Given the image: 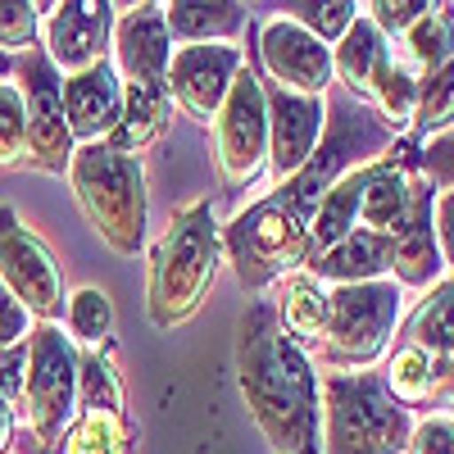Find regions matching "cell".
Returning a JSON list of instances; mask_svg holds the SVG:
<instances>
[{"label": "cell", "mask_w": 454, "mask_h": 454, "mask_svg": "<svg viewBox=\"0 0 454 454\" xmlns=\"http://www.w3.org/2000/svg\"><path fill=\"white\" fill-rule=\"evenodd\" d=\"M14 436H19V423H14V404L0 400V454L14 450Z\"/></svg>", "instance_id": "cell-39"}, {"label": "cell", "mask_w": 454, "mask_h": 454, "mask_svg": "<svg viewBox=\"0 0 454 454\" xmlns=\"http://www.w3.org/2000/svg\"><path fill=\"white\" fill-rule=\"evenodd\" d=\"M218 237H223V259L232 263L237 282L259 295L273 282L291 278L295 269H305L309 218L282 192H273V196L246 205L227 227H218Z\"/></svg>", "instance_id": "cell-6"}, {"label": "cell", "mask_w": 454, "mask_h": 454, "mask_svg": "<svg viewBox=\"0 0 454 454\" xmlns=\"http://www.w3.org/2000/svg\"><path fill=\"white\" fill-rule=\"evenodd\" d=\"M454 128V59L419 78V109H413V132L436 137Z\"/></svg>", "instance_id": "cell-28"}, {"label": "cell", "mask_w": 454, "mask_h": 454, "mask_svg": "<svg viewBox=\"0 0 454 454\" xmlns=\"http://www.w3.org/2000/svg\"><path fill=\"white\" fill-rule=\"evenodd\" d=\"M372 105H377V119L387 123L391 137L413 132V109H419V73L404 68V64L395 59V64L382 73V82H377Z\"/></svg>", "instance_id": "cell-26"}, {"label": "cell", "mask_w": 454, "mask_h": 454, "mask_svg": "<svg viewBox=\"0 0 454 454\" xmlns=\"http://www.w3.org/2000/svg\"><path fill=\"white\" fill-rule=\"evenodd\" d=\"M237 387L273 454H323L318 372L282 332L273 300H254L237 323Z\"/></svg>", "instance_id": "cell-1"}, {"label": "cell", "mask_w": 454, "mask_h": 454, "mask_svg": "<svg viewBox=\"0 0 454 454\" xmlns=\"http://www.w3.org/2000/svg\"><path fill=\"white\" fill-rule=\"evenodd\" d=\"M64 318H68V340H82L87 350H100L114 332V305L100 286L73 291L64 305Z\"/></svg>", "instance_id": "cell-27"}, {"label": "cell", "mask_w": 454, "mask_h": 454, "mask_svg": "<svg viewBox=\"0 0 454 454\" xmlns=\"http://www.w3.org/2000/svg\"><path fill=\"white\" fill-rule=\"evenodd\" d=\"M27 164V114L14 82H0V168Z\"/></svg>", "instance_id": "cell-30"}, {"label": "cell", "mask_w": 454, "mask_h": 454, "mask_svg": "<svg viewBox=\"0 0 454 454\" xmlns=\"http://www.w3.org/2000/svg\"><path fill=\"white\" fill-rule=\"evenodd\" d=\"M223 269V237L209 200H192L173 214L164 237L150 250V278H145V314L160 332H173L192 318Z\"/></svg>", "instance_id": "cell-2"}, {"label": "cell", "mask_w": 454, "mask_h": 454, "mask_svg": "<svg viewBox=\"0 0 454 454\" xmlns=\"http://www.w3.org/2000/svg\"><path fill=\"white\" fill-rule=\"evenodd\" d=\"M119 114H123V82L109 59L64 78V119H68V132L78 145L105 141L119 128Z\"/></svg>", "instance_id": "cell-18"}, {"label": "cell", "mask_w": 454, "mask_h": 454, "mask_svg": "<svg viewBox=\"0 0 454 454\" xmlns=\"http://www.w3.org/2000/svg\"><path fill=\"white\" fill-rule=\"evenodd\" d=\"M318 413L323 454H409L413 413L391 400L377 372H323Z\"/></svg>", "instance_id": "cell-3"}, {"label": "cell", "mask_w": 454, "mask_h": 454, "mask_svg": "<svg viewBox=\"0 0 454 454\" xmlns=\"http://www.w3.org/2000/svg\"><path fill=\"white\" fill-rule=\"evenodd\" d=\"M400 346L423 355L432 372V409H454V278H441L409 314Z\"/></svg>", "instance_id": "cell-17"}, {"label": "cell", "mask_w": 454, "mask_h": 454, "mask_svg": "<svg viewBox=\"0 0 454 454\" xmlns=\"http://www.w3.org/2000/svg\"><path fill=\"white\" fill-rule=\"evenodd\" d=\"M164 23L168 36L182 46H205V42H232V36L246 27V10L232 5V0H173L164 5Z\"/></svg>", "instance_id": "cell-22"}, {"label": "cell", "mask_w": 454, "mask_h": 454, "mask_svg": "<svg viewBox=\"0 0 454 454\" xmlns=\"http://www.w3.org/2000/svg\"><path fill=\"white\" fill-rule=\"evenodd\" d=\"M278 318H282V332L309 355L318 346V332L327 318V286L314 282L309 273H291L278 295Z\"/></svg>", "instance_id": "cell-24"}, {"label": "cell", "mask_w": 454, "mask_h": 454, "mask_svg": "<svg viewBox=\"0 0 454 454\" xmlns=\"http://www.w3.org/2000/svg\"><path fill=\"white\" fill-rule=\"evenodd\" d=\"M419 173L436 192H454V128H445L419 145Z\"/></svg>", "instance_id": "cell-33"}, {"label": "cell", "mask_w": 454, "mask_h": 454, "mask_svg": "<svg viewBox=\"0 0 454 454\" xmlns=\"http://www.w3.org/2000/svg\"><path fill=\"white\" fill-rule=\"evenodd\" d=\"M395 59L404 68H413L419 78L432 73V68H441V64H450L454 59V14H450V5H432L419 23H413L400 36Z\"/></svg>", "instance_id": "cell-25"}, {"label": "cell", "mask_w": 454, "mask_h": 454, "mask_svg": "<svg viewBox=\"0 0 454 454\" xmlns=\"http://www.w3.org/2000/svg\"><path fill=\"white\" fill-rule=\"evenodd\" d=\"M114 73L119 82L137 87H160L168 59H173V36L164 23V5H114Z\"/></svg>", "instance_id": "cell-15"}, {"label": "cell", "mask_w": 454, "mask_h": 454, "mask_svg": "<svg viewBox=\"0 0 454 454\" xmlns=\"http://www.w3.org/2000/svg\"><path fill=\"white\" fill-rule=\"evenodd\" d=\"M0 286H5L36 323H55L68 305L55 250L23 227L14 205H0Z\"/></svg>", "instance_id": "cell-11"}, {"label": "cell", "mask_w": 454, "mask_h": 454, "mask_svg": "<svg viewBox=\"0 0 454 454\" xmlns=\"http://www.w3.org/2000/svg\"><path fill=\"white\" fill-rule=\"evenodd\" d=\"M409 454H454V419L450 413H427L423 423H413Z\"/></svg>", "instance_id": "cell-35"}, {"label": "cell", "mask_w": 454, "mask_h": 454, "mask_svg": "<svg viewBox=\"0 0 454 454\" xmlns=\"http://www.w3.org/2000/svg\"><path fill=\"white\" fill-rule=\"evenodd\" d=\"M23 372H27V340L14 350H0V400H19L23 395Z\"/></svg>", "instance_id": "cell-38"}, {"label": "cell", "mask_w": 454, "mask_h": 454, "mask_svg": "<svg viewBox=\"0 0 454 454\" xmlns=\"http://www.w3.org/2000/svg\"><path fill=\"white\" fill-rule=\"evenodd\" d=\"M68 186L78 196L87 223L114 254L132 259L145 246L150 192H145V168L137 155H119L105 141L78 145L68 160Z\"/></svg>", "instance_id": "cell-4"}, {"label": "cell", "mask_w": 454, "mask_h": 454, "mask_svg": "<svg viewBox=\"0 0 454 454\" xmlns=\"http://www.w3.org/2000/svg\"><path fill=\"white\" fill-rule=\"evenodd\" d=\"M23 413L32 445L55 450L78 413V346L59 323H32L27 332V372H23Z\"/></svg>", "instance_id": "cell-8"}, {"label": "cell", "mask_w": 454, "mask_h": 454, "mask_svg": "<svg viewBox=\"0 0 454 454\" xmlns=\"http://www.w3.org/2000/svg\"><path fill=\"white\" fill-rule=\"evenodd\" d=\"M137 450V427L128 423V413H105V409H78L55 450L36 454H132Z\"/></svg>", "instance_id": "cell-23"}, {"label": "cell", "mask_w": 454, "mask_h": 454, "mask_svg": "<svg viewBox=\"0 0 454 454\" xmlns=\"http://www.w3.org/2000/svg\"><path fill=\"white\" fill-rule=\"evenodd\" d=\"M214 164L227 192L254 186L269 168V100H263V78L250 68V59L241 64L214 119Z\"/></svg>", "instance_id": "cell-9"}, {"label": "cell", "mask_w": 454, "mask_h": 454, "mask_svg": "<svg viewBox=\"0 0 454 454\" xmlns=\"http://www.w3.org/2000/svg\"><path fill=\"white\" fill-rule=\"evenodd\" d=\"M241 64H246V51L237 42L177 46L173 59H168V73H164V87H168L173 105L186 114V119H196L200 128H214Z\"/></svg>", "instance_id": "cell-12"}, {"label": "cell", "mask_w": 454, "mask_h": 454, "mask_svg": "<svg viewBox=\"0 0 454 454\" xmlns=\"http://www.w3.org/2000/svg\"><path fill=\"white\" fill-rule=\"evenodd\" d=\"M432 205H436V186L423 182V173H419L409 223H404V232L395 237V246H391V282H400L404 291H432L441 282V273H445L441 246H436Z\"/></svg>", "instance_id": "cell-19"}, {"label": "cell", "mask_w": 454, "mask_h": 454, "mask_svg": "<svg viewBox=\"0 0 454 454\" xmlns=\"http://www.w3.org/2000/svg\"><path fill=\"white\" fill-rule=\"evenodd\" d=\"M391 64H395V46L372 27L368 14H355V23L346 27V36L332 46V73L346 82L350 100H364V105H372L377 82H382V73Z\"/></svg>", "instance_id": "cell-20"}, {"label": "cell", "mask_w": 454, "mask_h": 454, "mask_svg": "<svg viewBox=\"0 0 454 454\" xmlns=\"http://www.w3.org/2000/svg\"><path fill=\"white\" fill-rule=\"evenodd\" d=\"M173 119V96L168 87H137V82H123V114H119V128L105 137L109 150H119V155H137L145 145H155L164 137Z\"/></svg>", "instance_id": "cell-21"}, {"label": "cell", "mask_w": 454, "mask_h": 454, "mask_svg": "<svg viewBox=\"0 0 454 454\" xmlns=\"http://www.w3.org/2000/svg\"><path fill=\"white\" fill-rule=\"evenodd\" d=\"M368 10V19H372V27L387 36V42H400V36L419 23L432 5L427 0H372V5H364Z\"/></svg>", "instance_id": "cell-34"}, {"label": "cell", "mask_w": 454, "mask_h": 454, "mask_svg": "<svg viewBox=\"0 0 454 454\" xmlns=\"http://www.w3.org/2000/svg\"><path fill=\"white\" fill-rule=\"evenodd\" d=\"M109 36H114L109 0L42 5V51L59 68V78H73V73H87L91 64L109 59Z\"/></svg>", "instance_id": "cell-13"}, {"label": "cell", "mask_w": 454, "mask_h": 454, "mask_svg": "<svg viewBox=\"0 0 454 454\" xmlns=\"http://www.w3.org/2000/svg\"><path fill=\"white\" fill-rule=\"evenodd\" d=\"M359 5H350V0H332V5H291L286 19H295L305 32H314L323 46H336L340 36H346V27L355 23Z\"/></svg>", "instance_id": "cell-32"}, {"label": "cell", "mask_w": 454, "mask_h": 454, "mask_svg": "<svg viewBox=\"0 0 454 454\" xmlns=\"http://www.w3.org/2000/svg\"><path fill=\"white\" fill-rule=\"evenodd\" d=\"M27 332H32V314L19 305V300H14L5 286H0V350L23 346Z\"/></svg>", "instance_id": "cell-36"}, {"label": "cell", "mask_w": 454, "mask_h": 454, "mask_svg": "<svg viewBox=\"0 0 454 454\" xmlns=\"http://www.w3.org/2000/svg\"><path fill=\"white\" fill-rule=\"evenodd\" d=\"M400 309H404V286L391 278L327 286V318L309 355L332 372H368L387 355Z\"/></svg>", "instance_id": "cell-5"}, {"label": "cell", "mask_w": 454, "mask_h": 454, "mask_svg": "<svg viewBox=\"0 0 454 454\" xmlns=\"http://www.w3.org/2000/svg\"><path fill=\"white\" fill-rule=\"evenodd\" d=\"M391 145H395V137L387 132L382 119H377V109H368L359 100H336V105H327L323 141L309 155V164L300 168L291 182H282L278 192L305 218H314L318 200L332 192L340 177H350V173H359V168H368L377 160H387Z\"/></svg>", "instance_id": "cell-7"}, {"label": "cell", "mask_w": 454, "mask_h": 454, "mask_svg": "<svg viewBox=\"0 0 454 454\" xmlns=\"http://www.w3.org/2000/svg\"><path fill=\"white\" fill-rule=\"evenodd\" d=\"M263 100H269V173L282 186L318 150L323 123H327V100L282 91L278 82H263Z\"/></svg>", "instance_id": "cell-16"}, {"label": "cell", "mask_w": 454, "mask_h": 454, "mask_svg": "<svg viewBox=\"0 0 454 454\" xmlns=\"http://www.w3.org/2000/svg\"><path fill=\"white\" fill-rule=\"evenodd\" d=\"M432 223H436V246H441V263L454 278V192H436L432 205Z\"/></svg>", "instance_id": "cell-37"}, {"label": "cell", "mask_w": 454, "mask_h": 454, "mask_svg": "<svg viewBox=\"0 0 454 454\" xmlns=\"http://www.w3.org/2000/svg\"><path fill=\"white\" fill-rule=\"evenodd\" d=\"M14 87L23 96V114H27V164H36L42 173H68V160L78 141L68 132L64 119V78L51 64V55L42 46H32L23 55H14Z\"/></svg>", "instance_id": "cell-10"}, {"label": "cell", "mask_w": 454, "mask_h": 454, "mask_svg": "<svg viewBox=\"0 0 454 454\" xmlns=\"http://www.w3.org/2000/svg\"><path fill=\"white\" fill-rule=\"evenodd\" d=\"M78 409H105V413H123V382L114 364L100 350L78 355Z\"/></svg>", "instance_id": "cell-29"}, {"label": "cell", "mask_w": 454, "mask_h": 454, "mask_svg": "<svg viewBox=\"0 0 454 454\" xmlns=\"http://www.w3.org/2000/svg\"><path fill=\"white\" fill-rule=\"evenodd\" d=\"M5 78H14V55L0 51V82H5Z\"/></svg>", "instance_id": "cell-40"}, {"label": "cell", "mask_w": 454, "mask_h": 454, "mask_svg": "<svg viewBox=\"0 0 454 454\" xmlns=\"http://www.w3.org/2000/svg\"><path fill=\"white\" fill-rule=\"evenodd\" d=\"M259 59L269 82H278L282 91L323 100V91L332 87V46H323L286 14L259 23Z\"/></svg>", "instance_id": "cell-14"}, {"label": "cell", "mask_w": 454, "mask_h": 454, "mask_svg": "<svg viewBox=\"0 0 454 454\" xmlns=\"http://www.w3.org/2000/svg\"><path fill=\"white\" fill-rule=\"evenodd\" d=\"M42 36V5L27 0H0V51L5 55H23L36 46Z\"/></svg>", "instance_id": "cell-31"}]
</instances>
